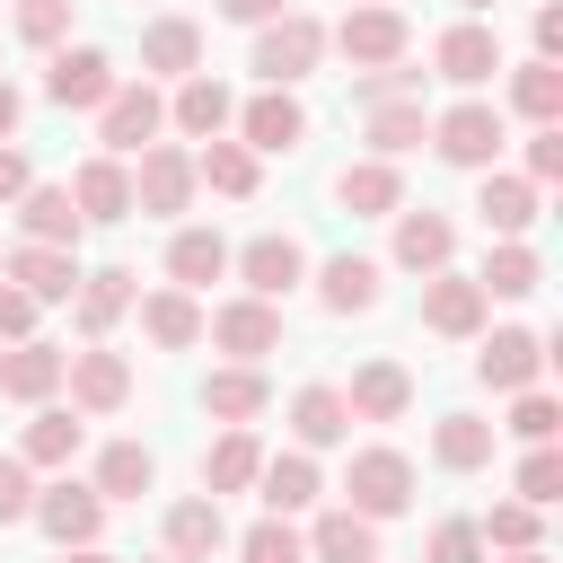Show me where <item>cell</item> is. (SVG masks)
<instances>
[{"label": "cell", "mask_w": 563, "mask_h": 563, "mask_svg": "<svg viewBox=\"0 0 563 563\" xmlns=\"http://www.w3.org/2000/svg\"><path fill=\"white\" fill-rule=\"evenodd\" d=\"M484 299H528L537 282H545V264H537V246L528 238H493V255H484Z\"/></svg>", "instance_id": "obj_35"}, {"label": "cell", "mask_w": 563, "mask_h": 563, "mask_svg": "<svg viewBox=\"0 0 563 563\" xmlns=\"http://www.w3.org/2000/svg\"><path fill=\"white\" fill-rule=\"evenodd\" d=\"M501 563H545V545H519V554H501Z\"/></svg>", "instance_id": "obj_57"}, {"label": "cell", "mask_w": 563, "mask_h": 563, "mask_svg": "<svg viewBox=\"0 0 563 563\" xmlns=\"http://www.w3.org/2000/svg\"><path fill=\"white\" fill-rule=\"evenodd\" d=\"M141 70H158V79L202 70V26H194V18H158V26L141 35Z\"/></svg>", "instance_id": "obj_31"}, {"label": "cell", "mask_w": 563, "mask_h": 563, "mask_svg": "<svg viewBox=\"0 0 563 563\" xmlns=\"http://www.w3.org/2000/svg\"><path fill=\"white\" fill-rule=\"evenodd\" d=\"M317 299H325L334 317H361V308H378V264H369V255H334V264L317 273Z\"/></svg>", "instance_id": "obj_40"}, {"label": "cell", "mask_w": 563, "mask_h": 563, "mask_svg": "<svg viewBox=\"0 0 563 563\" xmlns=\"http://www.w3.org/2000/svg\"><path fill=\"white\" fill-rule=\"evenodd\" d=\"M194 185H211V194L246 202V194H255V150H246V141H229V132H220V141H202V150H194Z\"/></svg>", "instance_id": "obj_33"}, {"label": "cell", "mask_w": 563, "mask_h": 563, "mask_svg": "<svg viewBox=\"0 0 563 563\" xmlns=\"http://www.w3.org/2000/svg\"><path fill=\"white\" fill-rule=\"evenodd\" d=\"M422 141H431L422 97H378V106H369V150H378V158H405V150H422Z\"/></svg>", "instance_id": "obj_32"}, {"label": "cell", "mask_w": 563, "mask_h": 563, "mask_svg": "<svg viewBox=\"0 0 563 563\" xmlns=\"http://www.w3.org/2000/svg\"><path fill=\"white\" fill-rule=\"evenodd\" d=\"M9 26H18L26 44H62V35H70V0H18Z\"/></svg>", "instance_id": "obj_47"}, {"label": "cell", "mask_w": 563, "mask_h": 563, "mask_svg": "<svg viewBox=\"0 0 563 563\" xmlns=\"http://www.w3.org/2000/svg\"><path fill=\"white\" fill-rule=\"evenodd\" d=\"M352 70H387V62H405V44H413V26H405V9L396 0H361V9H343V26L325 35Z\"/></svg>", "instance_id": "obj_2"}, {"label": "cell", "mask_w": 563, "mask_h": 563, "mask_svg": "<svg viewBox=\"0 0 563 563\" xmlns=\"http://www.w3.org/2000/svg\"><path fill=\"white\" fill-rule=\"evenodd\" d=\"M26 334H35V299L18 282H0V343H26Z\"/></svg>", "instance_id": "obj_51"}, {"label": "cell", "mask_w": 563, "mask_h": 563, "mask_svg": "<svg viewBox=\"0 0 563 563\" xmlns=\"http://www.w3.org/2000/svg\"><path fill=\"white\" fill-rule=\"evenodd\" d=\"M457 9H501V0H457Z\"/></svg>", "instance_id": "obj_58"}, {"label": "cell", "mask_w": 563, "mask_h": 563, "mask_svg": "<svg viewBox=\"0 0 563 563\" xmlns=\"http://www.w3.org/2000/svg\"><path fill=\"white\" fill-rule=\"evenodd\" d=\"M510 431L537 449V440H554V431H563V405H554L545 387H519V405H510Z\"/></svg>", "instance_id": "obj_46"}, {"label": "cell", "mask_w": 563, "mask_h": 563, "mask_svg": "<svg viewBox=\"0 0 563 563\" xmlns=\"http://www.w3.org/2000/svg\"><path fill=\"white\" fill-rule=\"evenodd\" d=\"M229 264H238V282H246L255 299H290V290L308 282V246H299L290 229H264V238H246Z\"/></svg>", "instance_id": "obj_7"}, {"label": "cell", "mask_w": 563, "mask_h": 563, "mask_svg": "<svg viewBox=\"0 0 563 563\" xmlns=\"http://www.w3.org/2000/svg\"><path fill=\"white\" fill-rule=\"evenodd\" d=\"M202 334L229 352V361H264V352H282V299H229V308H211L202 317Z\"/></svg>", "instance_id": "obj_8"}, {"label": "cell", "mask_w": 563, "mask_h": 563, "mask_svg": "<svg viewBox=\"0 0 563 563\" xmlns=\"http://www.w3.org/2000/svg\"><path fill=\"white\" fill-rule=\"evenodd\" d=\"M18 114H26V97H18V88H9V79H0V141H9V132H18Z\"/></svg>", "instance_id": "obj_55"}, {"label": "cell", "mask_w": 563, "mask_h": 563, "mask_svg": "<svg viewBox=\"0 0 563 563\" xmlns=\"http://www.w3.org/2000/svg\"><path fill=\"white\" fill-rule=\"evenodd\" d=\"M308 563H378V519L325 510V519L308 528Z\"/></svg>", "instance_id": "obj_30"}, {"label": "cell", "mask_w": 563, "mask_h": 563, "mask_svg": "<svg viewBox=\"0 0 563 563\" xmlns=\"http://www.w3.org/2000/svg\"><path fill=\"white\" fill-rule=\"evenodd\" d=\"M475 537H484V554H519V545H537V501H493V510L475 519Z\"/></svg>", "instance_id": "obj_43"}, {"label": "cell", "mask_w": 563, "mask_h": 563, "mask_svg": "<svg viewBox=\"0 0 563 563\" xmlns=\"http://www.w3.org/2000/svg\"><path fill=\"white\" fill-rule=\"evenodd\" d=\"M290 431H299V449H334V440L352 431L343 387H299V396H290Z\"/></svg>", "instance_id": "obj_36"}, {"label": "cell", "mask_w": 563, "mask_h": 563, "mask_svg": "<svg viewBox=\"0 0 563 563\" xmlns=\"http://www.w3.org/2000/svg\"><path fill=\"white\" fill-rule=\"evenodd\" d=\"M229 123H238V141H246L255 158H264V150L282 158V150H299V141H308V106H299L290 88H264V97H246Z\"/></svg>", "instance_id": "obj_11"}, {"label": "cell", "mask_w": 563, "mask_h": 563, "mask_svg": "<svg viewBox=\"0 0 563 563\" xmlns=\"http://www.w3.org/2000/svg\"><path fill=\"white\" fill-rule=\"evenodd\" d=\"M220 545H229L220 493H194V501H176V510H167V554H176V563H211Z\"/></svg>", "instance_id": "obj_23"}, {"label": "cell", "mask_w": 563, "mask_h": 563, "mask_svg": "<svg viewBox=\"0 0 563 563\" xmlns=\"http://www.w3.org/2000/svg\"><path fill=\"white\" fill-rule=\"evenodd\" d=\"M387 220H396V264H405V273H440V264L457 255L449 211H387Z\"/></svg>", "instance_id": "obj_26"}, {"label": "cell", "mask_w": 563, "mask_h": 563, "mask_svg": "<svg viewBox=\"0 0 563 563\" xmlns=\"http://www.w3.org/2000/svg\"><path fill=\"white\" fill-rule=\"evenodd\" d=\"M114 79H123V70H114L97 44H62V53H53V70H44V97L88 114V106H106V97H114Z\"/></svg>", "instance_id": "obj_14"}, {"label": "cell", "mask_w": 563, "mask_h": 563, "mask_svg": "<svg viewBox=\"0 0 563 563\" xmlns=\"http://www.w3.org/2000/svg\"><path fill=\"white\" fill-rule=\"evenodd\" d=\"M264 405H273V378H264L255 361H229V369L202 378V413H211V422H255Z\"/></svg>", "instance_id": "obj_22"}, {"label": "cell", "mask_w": 563, "mask_h": 563, "mask_svg": "<svg viewBox=\"0 0 563 563\" xmlns=\"http://www.w3.org/2000/svg\"><path fill=\"white\" fill-rule=\"evenodd\" d=\"M18 229L35 238V246H79V202H70V185H26L18 194Z\"/></svg>", "instance_id": "obj_25"}, {"label": "cell", "mask_w": 563, "mask_h": 563, "mask_svg": "<svg viewBox=\"0 0 563 563\" xmlns=\"http://www.w3.org/2000/svg\"><path fill=\"white\" fill-rule=\"evenodd\" d=\"M255 493H264V510H273V519H290V510H308L325 484H317V457H308V449H290V457H264V466H255Z\"/></svg>", "instance_id": "obj_29"}, {"label": "cell", "mask_w": 563, "mask_h": 563, "mask_svg": "<svg viewBox=\"0 0 563 563\" xmlns=\"http://www.w3.org/2000/svg\"><path fill=\"white\" fill-rule=\"evenodd\" d=\"M132 308H141V334H150L158 352H194V343H202L194 290H150V299H132Z\"/></svg>", "instance_id": "obj_28"}, {"label": "cell", "mask_w": 563, "mask_h": 563, "mask_svg": "<svg viewBox=\"0 0 563 563\" xmlns=\"http://www.w3.org/2000/svg\"><path fill=\"white\" fill-rule=\"evenodd\" d=\"M70 299H79V334H88V343H106V325L141 299V282H132V264H97V273H79V290H70Z\"/></svg>", "instance_id": "obj_21"}, {"label": "cell", "mask_w": 563, "mask_h": 563, "mask_svg": "<svg viewBox=\"0 0 563 563\" xmlns=\"http://www.w3.org/2000/svg\"><path fill=\"white\" fill-rule=\"evenodd\" d=\"M9 282H18L35 308H62V299L79 290V255H70V246H35V238H26V246H9Z\"/></svg>", "instance_id": "obj_17"}, {"label": "cell", "mask_w": 563, "mask_h": 563, "mask_svg": "<svg viewBox=\"0 0 563 563\" xmlns=\"http://www.w3.org/2000/svg\"><path fill=\"white\" fill-rule=\"evenodd\" d=\"M484 308H493V299H484V282H475V273H449V264H440V273H422V325H431V334L466 343V334H484Z\"/></svg>", "instance_id": "obj_9"}, {"label": "cell", "mask_w": 563, "mask_h": 563, "mask_svg": "<svg viewBox=\"0 0 563 563\" xmlns=\"http://www.w3.org/2000/svg\"><path fill=\"white\" fill-rule=\"evenodd\" d=\"M475 378H484L493 396H519V387H537V378H545V334H528V325H501V334L475 352Z\"/></svg>", "instance_id": "obj_15"}, {"label": "cell", "mask_w": 563, "mask_h": 563, "mask_svg": "<svg viewBox=\"0 0 563 563\" xmlns=\"http://www.w3.org/2000/svg\"><path fill=\"white\" fill-rule=\"evenodd\" d=\"M167 273H176V290L220 282V273H229V238H220V229H176V238H167Z\"/></svg>", "instance_id": "obj_34"}, {"label": "cell", "mask_w": 563, "mask_h": 563, "mask_svg": "<svg viewBox=\"0 0 563 563\" xmlns=\"http://www.w3.org/2000/svg\"><path fill=\"white\" fill-rule=\"evenodd\" d=\"M563 53V9H537V62Z\"/></svg>", "instance_id": "obj_54"}, {"label": "cell", "mask_w": 563, "mask_h": 563, "mask_svg": "<svg viewBox=\"0 0 563 563\" xmlns=\"http://www.w3.org/2000/svg\"><path fill=\"white\" fill-rule=\"evenodd\" d=\"M26 185H35V167H26V150H18V141H0V202H18Z\"/></svg>", "instance_id": "obj_52"}, {"label": "cell", "mask_w": 563, "mask_h": 563, "mask_svg": "<svg viewBox=\"0 0 563 563\" xmlns=\"http://www.w3.org/2000/svg\"><path fill=\"white\" fill-rule=\"evenodd\" d=\"M431 70H440L449 88H484V79L501 70V35H493L484 18H457V26L431 44Z\"/></svg>", "instance_id": "obj_13"}, {"label": "cell", "mask_w": 563, "mask_h": 563, "mask_svg": "<svg viewBox=\"0 0 563 563\" xmlns=\"http://www.w3.org/2000/svg\"><path fill=\"white\" fill-rule=\"evenodd\" d=\"M431 563H484L475 519H440V528H431Z\"/></svg>", "instance_id": "obj_48"}, {"label": "cell", "mask_w": 563, "mask_h": 563, "mask_svg": "<svg viewBox=\"0 0 563 563\" xmlns=\"http://www.w3.org/2000/svg\"><path fill=\"white\" fill-rule=\"evenodd\" d=\"M554 176H563V132L537 123V141H528V185H554Z\"/></svg>", "instance_id": "obj_50"}, {"label": "cell", "mask_w": 563, "mask_h": 563, "mask_svg": "<svg viewBox=\"0 0 563 563\" xmlns=\"http://www.w3.org/2000/svg\"><path fill=\"white\" fill-rule=\"evenodd\" d=\"M150 484H158V457H150L141 440H106V449H97V493H106V501H141Z\"/></svg>", "instance_id": "obj_39"}, {"label": "cell", "mask_w": 563, "mask_h": 563, "mask_svg": "<svg viewBox=\"0 0 563 563\" xmlns=\"http://www.w3.org/2000/svg\"><path fill=\"white\" fill-rule=\"evenodd\" d=\"M158 123H167V97H158L150 79H114V97L97 106V141H106V158H141V150L158 141Z\"/></svg>", "instance_id": "obj_3"}, {"label": "cell", "mask_w": 563, "mask_h": 563, "mask_svg": "<svg viewBox=\"0 0 563 563\" xmlns=\"http://www.w3.org/2000/svg\"><path fill=\"white\" fill-rule=\"evenodd\" d=\"M62 387H70V413H114L132 396V361L106 352V343H88V352L62 361Z\"/></svg>", "instance_id": "obj_12"}, {"label": "cell", "mask_w": 563, "mask_h": 563, "mask_svg": "<svg viewBox=\"0 0 563 563\" xmlns=\"http://www.w3.org/2000/svg\"><path fill=\"white\" fill-rule=\"evenodd\" d=\"M70 202H79V220H97V229H114V220H132V167L123 158H79V176H70Z\"/></svg>", "instance_id": "obj_16"}, {"label": "cell", "mask_w": 563, "mask_h": 563, "mask_svg": "<svg viewBox=\"0 0 563 563\" xmlns=\"http://www.w3.org/2000/svg\"><path fill=\"white\" fill-rule=\"evenodd\" d=\"M26 510H35V475H26V457H0V528Z\"/></svg>", "instance_id": "obj_49"}, {"label": "cell", "mask_w": 563, "mask_h": 563, "mask_svg": "<svg viewBox=\"0 0 563 563\" xmlns=\"http://www.w3.org/2000/svg\"><path fill=\"white\" fill-rule=\"evenodd\" d=\"M343 405H352V422H396V413L413 405V378H405L396 361H361L352 387H343Z\"/></svg>", "instance_id": "obj_27"}, {"label": "cell", "mask_w": 563, "mask_h": 563, "mask_svg": "<svg viewBox=\"0 0 563 563\" xmlns=\"http://www.w3.org/2000/svg\"><path fill=\"white\" fill-rule=\"evenodd\" d=\"M238 563H308V537H299L290 519H273V510H264V519L238 537Z\"/></svg>", "instance_id": "obj_44"}, {"label": "cell", "mask_w": 563, "mask_h": 563, "mask_svg": "<svg viewBox=\"0 0 563 563\" xmlns=\"http://www.w3.org/2000/svg\"><path fill=\"white\" fill-rule=\"evenodd\" d=\"M167 563H176V554H167Z\"/></svg>", "instance_id": "obj_59"}, {"label": "cell", "mask_w": 563, "mask_h": 563, "mask_svg": "<svg viewBox=\"0 0 563 563\" xmlns=\"http://www.w3.org/2000/svg\"><path fill=\"white\" fill-rule=\"evenodd\" d=\"M62 563H114V554H97V545H62Z\"/></svg>", "instance_id": "obj_56"}, {"label": "cell", "mask_w": 563, "mask_h": 563, "mask_svg": "<svg viewBox=\"0 0 563 563\" xmlns=\"http://www.w3.org/2000/svg\"><path fill=\"white\" fill-rule=\"evenodd\" d=\"M519 501H563V457H554V440H537L528 457H519Z\"/></svg>", "instance_id": "obj_45"}, {"label": "cell", "mask_w": 563, "mask_h": 563, "mask_svg": "<svg viewBox=\"0 0 563 563\" xmlns=\"http://www.w3.org/2000/svg\"><path fill=\"white\" fill-rule=\"evenodd\" d=\"M194 202V150H176V141H150L141 150V167H132V211H150V220H176Z\"/></svg>", "instance_id": "obj_6"}, {"label": "cell", "mask_w": 563, "mask_h": 563, "mask_svg": "<svg viewBox=\"0 0 563 563\" xmlns=\"http://www.w3.org/2000/svg\"><path fill=\"white\" fill-rule=\"evenodd\" d=\"M475 220H484L493 238H528V229H537V185L484 167V185H475Z\"/></svg>", "instance_id": "obj_24"}, {"label": "cell", "mask_w": 563, "mask_h": 563, "mask_svg": "<svg viewBox=\"0 0 563 563\" xmlns=\"http://www.w3.org/2000/svg\"><path fill=\"white\" fill-rule=\"evenodd\" d=\"M255 466H264L255 431H246V422H229V431L211 440V457H202V493H246V484H255Z\"/></svg>", "instance_id": "obj_38"}, {"label": "cell", "mask_w": 563, "mask_h": 563, "mask_svg": "<svg viewBox=\"0 0 563 563\" xmlns=\"http://www.w3.org/2000/svg\"><path fill=\"white\" fill-rule=\"evenodd\" d=\"M229 114H238V97H229L211 70H185V79H176V106H167V123H176V132L220 141V132H229Z\"/></svg>", "instance_id": "obj_20"}, {"label": "cell", "mask_w": 563, "mask_h": 563, "mask_svg": "<svg viewBox=\"0 0 563 563\" xmlns=\"http://www.w3.org/2000/svg\"><path fill=\"white\" fill-rule=\"evenodd\" d=\"M343 510H361V519H396V510H413V457L405 449H352V475H343Z\"/></svg>", "instance_id": "obj_5"}, {"label": "cell", "mask_w": 563, "mask_h": 563, "mask_svg": "<svg viewBox=\"0 0 563 563\" xmlns=\"http://www.w3.org/2000/svg\"><path fill=\"white\" fill-rule=\"evenodd\" d=\"M334 202H343L352 220H387V211H405V176H396V158H352V167L334 176Z\"/></svg>", "instance_id": "obj_18"}, {"label": "cell", "mask_w": 563, "mask_h": 563, "mask_svg": "<svg viewBox=\"0 0 563 563\" xmlns=\"http://www.w3.org/2000/svg\"><path fill=\"white\" fill-rule=\"evenodd\" d=\"M317 62H325V26H317V18H299V9H282V18H264V35H255V62H246V70H255L264 88H299Z\"/></svg>", "instance_id": "obj_1"}, {"label": "cell", "mask_w": 563, "mask_h": 563, "mask_svg": "<svg viewBox=\"0 0 563 563\" xmlns=\"http://www.w3.org/2000/svg\"><path fill=\"white\" fill-rule=\"evenodd\" d=\"M79 440H88V422H79V413L35 405V422H26V466H70V457H79Z\"/></svg>", "instance_id": "obj_41"}, {"label": "cell", "mask_w": 563, "mask_h": 563, "mask_svg": "<svg viewBox=\"0 0 563 563\" xmlns=\"http://www.w3.org/2000/svg\"><path fill=\"white\" fill-rule=\"evenodd\" d=\"M431 457H440L449 475H475V466H493V422H484V413H440V431H431Z\"/></svg>", "instance_id": "obj_37"}, {"label": "cell", "mask_w": 563, "mask_h": 563, "mask_svg": "<svg viewBox=\"0 0 563 563\" xmlns=\"http://www.w3.org/2000/svg\"><path fill=\"white\" fill-rule=\"evenodd\" d=\"M62 361H70L62 343H35V334H26V343H9V352H0V396H18V405H53Z\"/></svg>", "instance_id": "obj_19"}, {"label": "cell", "mask_w": 563, "mask_h": 563, "mask_svg": "<svg viewBox=\"0 0 563 563\" xmlns=\"http://www.w3.org/2000/svg\"><path fill=\"white\" fill-rule=\"evenodd\" d=\"M282 9H290V0H220L229 26H264V18H282Z\"/></svg>", "instance_id": "obj_53"}, {"label": "cell", "mask_w": 563, "mask_h": 563, "mask_svg": "<svg viewBox=\"0 0 563 563\" xmlns=\"http://www.w3.org/2000/svg\"><path fill=\"white\" fill-rule=\"evenodd\" d=\"M510 106H519L528 123H563V70H554V62H519V70H510Z\"/></svg>", "instance_id": "obj_42"}, {"label": "cell", "mask_w": 563, "mask_h": 563, "mask_svg": "<svg viewBox=\"0 0 563 563\" xmlns=\"http://www.w3.org/2000/svg\"><path fill=\"white\" fill-rule=\"evenodd\" d=\"M26 519H35L53 545H97V528H106V493L62 475V484H44V493H35V510H26Z\"/></svg>", "instance_id": "obj_10"}, {"label": "cell", "mask_w": 563, "mask_h": 563, "mask_svg": "<svg viewBox=\"0 0 563 563\" xmlns=\"http://www.w3.org/2000/svg\"><path fill=\"white\" fill-rule=\"evenodd\" d=\"M501 141H510V123H501V106H484V97H457L449 114H431V150H440L449 167H493Z\"/></svg>", "instance_id": "obj_4"}]
</instances>
